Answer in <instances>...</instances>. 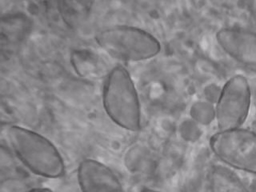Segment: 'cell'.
Listing matches in <instances>:
<instances>
[{"instance_id": "1", "label": "cell", "mask_w": 256, "mask_h": 192, "mask_svg": "<svg viewBox=\"0 0 256 192\" xmlns=\"http://www.w3.org/2000/svg\"><path fill=\"white\" fill-rule=\"evenodd\" d=\"M12 150L26 168L45 178H61L65 164L58 149L50 140L34 130L12 125L6 132Z\"/></svg>"}, {"instance_id": "2", "label": "cell", "mask_w": 256, "mask_h": 192, "mask_svg": "<svg viewBox=\"0 0 256 192\" xmlns=\"http://www.w3.org/2000/svg\"><path fill=\"white\" fill-rule=\"evenodd\" d=\"M102 104L108 116L129 132L141 129V106L130 73L122 65L108 72L102 88Z\"/></svg>"}, {"instance_id": "3", "label": "cell", "mask_w": 256, "mask_h": 192, "mask_svg": "<svg viewBox=\"0 0 256 192\" xmlns=\"http://www.w3.org/2000/svg\"><path fill=\"white\" fill-rule=\"evenodd\" d=\"M96 41L104 52L116 60L140 62L150 60L161 52V44L150 32L132 26H110L100 30Z\"/></svg>"}, {"instance_id": "4", "label": "cell", "mask_w": 256, "mask_h": 192, "mask_svg": "<svg viewBox=\"0 0 256 192\" xmlns=\"http://www.w3.org/2000/svg\"><path fill=\"white\" fill-rule=\"evenodd\" d=\"M209 144L224 166L256 176V132L244 128L218 130L210 136Z\"/></svg>"}, {"instance_id": "5", "label": "cell", "mask_w": 256, "mask_h": 192, "mask_svg": "<svg viewBox=\"0 0 256 192\" xmlns=\"http://www.w3.org/2000/svg\"><path fill=\"white\" fill-rule=\"evenodd\" d=\"M252 92L246 76L237 74L224 84L216 102V124L218 130L242 128L250 114Z\"/></svg>"}, {"instance_id": "6", "label": "cell", "mask_w": 256, "mask_h": 192, "mask_svg": "<svg viewBox=\"0 0 256 192\" xmlns=\"http://www.w3.org/2000/svg\"><path fill=\"white\" fill-rule=\"evenodd\" d=\"M216 40L220 48L236 62L256 68V32L234 26L222 28Z\"/></svg>"}, {"instance_id": "7", "label": "cell", "mask_w": 256, "mask_h": 192, "mask_svg": "<svg viewBox=\"0 0 256 192\" xmlns=\"http://www.w3.org/2000/svg\"><path fill=\"white\" fill-rule=\"evenodd\" d=\"M77 177L82 192H125L118 176L97 160H82L78 165Z\"/></svg>"}, {"instance_id": "8", "label": "cell", "mask_w": 256, "mask_h": 192, "mask_svg": "<svg viewBox=\"0 0 256 192\" xmlns=\"http://www.w3.org/2000/svg\"><path fill=\"white\" fill-rule=\"evenodd\" d=\"M208 181L210 192H250L238 174L224 165L212 166Z\"/></svg>"}, {"instance_id": "9", "label": "cell", "mask_w": 256, "mask_h": 192, "mask_svg": "<svg viewBox=\"0 0 256 192\" xmlns=\"http://www.w3.org/2000/svg\"><path fill=\"white\" fill-rule=\"evenodd\" d=\"M28 192H52V190H48V189H44V188H36L33 190H30Z\"/></svg>"}, {"instance_id": "10", "label": "cell", "mask_w": 256, "mask_h": 192, "mask_svg": "<svg viewBox=\"0 0 256 192\" xmlns=\"http://www.w3.org/2000/svg\"><path fill=\"white\" fill-rule=\"evenodd\" d=\"M141 192H158V190H154V189H152V188H144Z\"/></svg>"}]
</instances>
